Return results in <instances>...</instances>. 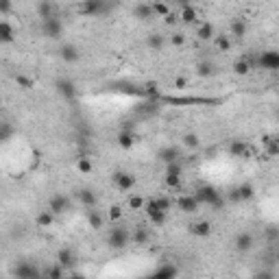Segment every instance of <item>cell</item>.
<instances>
[{
  "instance_id": "1",
  "label": "cell",
  "mask_w": 279,
  "mask_h": 279,
  "mask_svg": "<svg viewBox=\"0 0 279 279\" xmlns=\"http://www.w3.org/2000/svg\"><path fill=\"white\" fill-rule=\"evenodd\" d=\"M194 196H196V201L201 205H207V207H212V210H221L225 205V198L221 196V192H218L214 185H207V183L198 185Z\"/></svg>"
},
{
  "instance_id": "2",
  "label": "cell",
  "mask_w": 279,
  "mask_h": 279,
  "mask_svg": "<svg viewBox=\"0 0 279 279\" xmlns=\"http://www.w3.org/2000/svg\"><path fill=\"white\" fill-rule=\"evenodd\" d=\"M105 242H107V247L111 251H122V249H127L131 244V231L124 227V225H122V227H120V225H116V227H111L107 231Z\"/></svg>"
},
{
  "instance_id": "3",
  "label": "cell",
  "mask_w": 279,
  "mask_h": 279,
  "mask_svg": "<svg viewBox=\"0 0 279 279\" xmlns=\"http://www.w3.org/2000/svg\"><path fill=\"white\" fill-rule=\"evenodd\" d=\"M107 11H109L107 0H81V5H79V13L85 18H96Z\"/></svg>"
},
{
  "instance_id": "4",
  "label": "cell",
  "mask_w": 279,
  "mask_h": 279,
  "mask_svg": "<svg viewBox=\"0 0 279 279\" xmlns=\"http://www.w3.org/2000/svg\"><path fill=\"white\" fill-rule=\"evenodd\" d=\"M55 92L63 98V101H68V103H70V101H77V96H79L77 83L72 81V79H68V77L57 79V81H55Z\"/></svg>"
},
{
  "instance_id": "5",
  "label": "cell",
  "mask_w": 279,
  "mask_h": 279,
  "mask_svg": "<svg viewBox=\"0 0 279 279\" xmlns=\"http://www.w3.org/2000/svg\"><path fill=\"white\" fill-rule=\"evenodd\" d=\"M42 35L46 39H59L63 35V22L59 16H52L48 20H42Z\"/></svg>"
},
{
  "instance_id": "6",
  "label": "cell",
  "mask_w": 279,
  "mask_h": 279,
  "mask_svg": "<svg viewBox=\"0 0 279 279\" xmlns=\"http://www.w3.org/2000/svg\"><path fill=\"white\" fill-rule=\"evenodd\" d=\"M111 181H114V185L120 192H129V190L135 188L137 179H135L133 172H129V170H116L114 177H111Z\"/></svg>"
},
{
  "instance_id": "7",
  "label": "cell",
  "mask_w": 279,
  "mask_h": 279,
  "mask_svg": "<svg viewBox=\"0 0 279 279\" xmlns=\"http://www.w3.org/2000/svg\"><path fill=\"white\" fill-rule=\"evenodd\" d=\"M144 214H146V218H149V223L151 225H155V227H162V225L166 223V218H168V212H164V210H159L157 205H155V201H146L144 203Z\"/></svg>"
},
{
  "instance_id": "8",
  "label": "cell",
  "mask_w": 279,
  "mask_h": 279,
  "mask_svg": "<svg viewBox=\"0 0 279 279\" xmlns=\"http://www.w3.org/2000/svg\"><path fill=\"white\" fill-rule=\"evenodd\" d=\"M181 172H183V166L181 162H172V164H166V175H164V183L168 188L177 190L181 185Z\"/></svg>"
},
{
  "instance_id": "9",
  "label": "cell",
  "mask_w": 279,
  "mask_h": 279,
  "mask_svg": "<svg viewBox=\"0 0 279 279\" xmlns=\"http://www.w3.org/2000/svg\"><path fill=\"white\" fill-rule=\"evenodd\" d=\"M48 210L55 216H63V214H68V212L72 210V203H70V198L65 194H52L50 201H48Z\"/></svg>"
},
{
  "instance_id": "10",
  "label": "cell",
  "mask_w": 279,
  "mask_h": 279,
  "mask_svg": "<svg viewBox=\"0 0 279 279\" xmlns=\"http://www.w3.org/2000/svg\"><path fill=\"white\" fill-rule=\"evenodd\" d=\"M227 151H229V155L236 157V159H249L251 155H253V151H251L247 140H231Z\"/></svg>"
},
{
  "instance_id": "11",
  "label": "cell",
  "mask_w": 279,
  "mask_h": 279,
  "mask_svg": "<svg viewBox=\"0 0 279 279\" xmlns=\"http://www.w3.org/2000/svg\"><path fill=\"white\" fill-rule=\"evenodd\" d=\"M11 273L16 275L18 279H37V277H42V270H39L35 264H31V262H20V264H16Z\"/></svg>"
},
{
  "instance_id": "12",
  "label": "cell",
  "mask_w": 279,
  "mask_h": 279,
  "mask_svg": "<svg viewBox=\"0 0 279 279\" xmlns=\"http://www.w3.org/2000/svg\"><path fill=\"white\" fill-rule=\"evenodd\" d=\"M257 65L262 70H268V72H275L279 70V52L277 50H264L260 57H257Z\"/></svg>"
},
{
  "instance_id": "13",
  "label": "cell",
  "mask_w": 279,
  "mask_h": 279,
  "mask_svg": "<svg viewBox=\"0 0 279 279\" xmlns=\"http://www.w3.org/2000/svg\"><path fill=\"white\" fill-rule=\"evenodd\" d=\"M255 247V238L251 231H240V234L236 236L234 240V249L238 251V253H249V251H253Z\"/></svg>"
},
{
  "instance_id": "14",
  "label": "cell",
  "mask_w": 279,
  "mask_h": 279,
  "mask_svg": "<svg viewBox=\"0 0 279 279\" xmlns=\"http://www.w3.org/2000/svg\"><path fill=\"white\" fill-rule=\"evenodd\" d=\"M175 205H177L179 212H183V214H194V212H198V207H201V203L196 201L194 194H181V196H177Z\"/></svg>"
},
{
  "instance_id": "15",
  "label": "cell",
  "mask_w": 279,
  "mask_h": 279,
  "mask_svg": "<svg viewBox=\"0 0 279 279\" xmlns=\"http://www.w3.org/2000/svg\"><path fill=\"white\" fill-rule=\"evenodd\" d=\"M157 159L164 164H172V162H181V151L177 149V146H162V149L157 151Z\"/></svg>"
},
{
  "instance_id": "16",
  "label": "cell",
  "mask_w": 279,
  "mask_h": 279,
  "mask_svg": "<svg viewBox=\"0 0 279 279\" xmlns=\"http://www.w3.org/2000/svg\"><path fill=\"white\" fill-rule=\"evenodd\" d=\"M59 59H61L63 63H77L79 59H81V50H79L75 44H63L61 48H59Z\"/></svg>"
},
{
  "instance_id": "17",
  "label": "cell",
  "mask_w": 279,
  "mask_h": 279,
  "mask_svg": "<svg viewBox=\"0 0 279 279\" xmlns=\"http://www.w3.org/2000/svg\"><path fill=\"white\" fill-rule=\"evenodd\" d=\"M57 264H61V266L68 270L72 268L77 264V253H75V249H70V247H61L57 251Z\"/></svg>"
},
{
  "instance_id": "18",
  "label": "cell",
  "mask_w": 279,
  "mask_h": 279,
  "mask_svg": "<svg viewBox=\"0 0 279 279\" xmlns=\"http://www.w3.org/2000/svg\"><path fill=\"white\" fill-rule=\"evenodd\" d=\"M77 196H79V203H81L85 210L96 207V205H98V194L92 188H81L77 192Z\"/></svg>"
},
{
  "instance_id": "19",
  "label": "cell",
  "mask_w": 279,
  "mask_h": 279,
  "mask_svg": "<svg viewBox=\"0 0 279 279\" xmlns=\"http://www.w3.org/2000/svg\"><path fill=\"white\" fill-rule=\"evenodd\" d=\"M35 11L39 20H48L52 16H57V5H55V0H39Z\"/></svg>"
},
{
  "instance_id": "20",
  "label": "cell",
  "mask_w": 279,
  "mask_h": 279,
  "mask_svg": "<svg viewBox=\"0 0 279 279\" xmlns=\"http://www.w3.org/2000/svg\"><path fill=\"white\" fill-rule=\"evenodd\" d=\"M188 231L194 238H210L212 236V223L210 221H196V223H190Z\"/></svg>"
},
{
  "instance_id": "21",
  "label": "cell",
  "mask_w": 279,
  "mask_h": 279,
  "mask_svg": "<svg viewBox=\"0 0 279 279\" xmlns=\"http://www.w3.org/2000/svg\"><path fill=\"white\" fill-rule=\"evenodd\" d=\"M177 16H179V22H183V24H196L198 22V11H196L194 5L181 7V11H179Z\"/></svg>"
},
{
  "instance_id": "22",
  "label": "cell",
  "mask_w": 279,
  "mask_h": 279,
  "mask_svg": "<svg viewBox=\"0 0 279 279\" xmlns=\"http://www.w3.org/2000/svg\"><path fill=\"white\" fill-rule=\"evenodd\" d=\"M133 16L137 20H142V22H151V20H155V13H153L151 3H137L133 7Z\"/></svg>"
},
{
  "instance_id": "23",
  "label": "cell",
  "mask_w": 279,
  "mask_h": 279,
  "mask_svg": "<svg viewBox=\"0 0 279 279\" xmlns=\"http://www.w3.org/2000/svg\"><path fill=\"white\" fill-rule=\"evenodd\" d=\"M131 242L140 244V247L149 244L151 242V231H149V227H144V225H137V227L131 231Z\"/></svg>"
},
{
  "instance_id": "24",
  "label": "cell",
  "mask_w": 279,
  "mask_h": 279,
  "mask_svg": "<svg viewBox=\"0 0 279 279\" xmlns=\"http://www.w3.org/2000/svg\"><path fill=\"white\" fill-rule=\"evenodd\" d=\"M88 214H85V218H88V227L90 229H94V231H98V229H103V225H105V216L98 212L96 207H90V210H85Z\"/></svg>"
},
{
  "instance_id": "25",
  "label": "cell",
  "mask_w": 279,
  "mask_h": 279,
  "mask_svg": "<svg viewBox=\"0 0 279 279\" xmlns=\"http://www.w3.org/2000/svg\"><path fill=\"white\" fill-rule=\"evenodd\" d=\"M249 26H247V20L244 18H236L231 20V26H229V35L236 37V39H244V35H247Z\"/></svg>"
},
{
  "instance_id": "26",
  "label": "cell",
  "mask_w": 279,
  "mask_h": 279,
  "mask_svg": "<svg viewBox=\"0 0 279 279\" xmlns=\"http://www.w3.org/2000/svg\"><path fill=\"white\" fill-rule=\"evenodd\" d=\"M231 70H234L236 77H247L251 70H253V61H251L249 57H240L238 61L231 65Z\"/></svg>"
},
{
  "instance_id": "27",
  "label": "cell",
  "mask_w": 279,
  "mask_h": 279,
  "mask_svg": "<svg viewBox=\"0 0 279 279\" xmlns=\"http://www.w3.org/2000/svg\"><path fill=\"white\" fill-rule=\"evenodd\" d=\"M116 140H118V146H120L122 151H129V149H133V146H135V142H137L133 131H124V129H120V133H118V137H116Z\"/></svg>"
},
{
  "instance_id": "28",
  "label": "cell",
  "mask_w": 279,
  "mask_h": 279,
  "mask_svg": "<svg viewBox=\"0 0 279 279\" xmlns=\"http://www.w3.org/2000/svg\"><path fill=\"white\" fill-rule=\"evenodd\" d=\"M157 111H159V105H157V101H153V98H149L146 103H142V105H137V107H135V114L142 116V118L155 116Z\"/></svg>"
},
{
  "instance_id": "29",
  "label": "cell",
  "mask_w": 279,
  "mask_h": 279,
  "mask_svg": "<svg viewBox=\"0 0 279 279\" xmlns=\"http://www.w3.org/2000/svg\"><path fill=\"white\" fill-rule=\"evenodd\" d=\"M216 35V26L212 24V22H203V24H198V29H196V37L201 39V42H212Z\"/></svg>"
},
{
  "instance_id": "30",
  "label": "cell",
  "mask_w": 279,
  "mask_h": 279,
  "mask_svg": "<svg viewBox=\"0 0 279 279\" xmlns=\"http://www.w3.org/2000/svg\"><path fill=\"white\" fill-rule=\"evenodd\" d=\"M196 75L201 77V79L214 77V75H216V63L210 61V59H203V61H198V63H196Z\"/></svg>"
},
{
  "instance_id": "31",
  "label": "cell",
  "mask_w": 279,
  "mask_h": 279,
  "mask_svg": "<svg viewBox=\"0 0 279 279\" xmlns=\"http://www.w3.org/2000/svg\"><path fill=\"white\" fill-rule=\"evenodd\" d=\"M55 218L57 216L52 214L50 210H42L35 216V225H37V227H42V229H48V227H52V225H55Z\"/></svg>"
},
{
  "instance_id": "32",
  "label": "cell",
  "mask_w": 279,
  "mask_h": 279,
  "mask_svg": "<svg viewBox=\"0 0 279 279\" xmlns=\"http://www.w3.org/2000/svg\"><path fill=\"white\" fill-rule=\"evenodd\" d=\"M16 39V31L7 20H0V44H11Z\"/></svg>"
},
{
  "instance_id": "33",
  "label": "cell",
  "mask_w": 279,
  "mask_h": 279,
  "mask_svg": "<svg viewBox=\"0 0 279 279\" xmlns=\"http://www.w3.org/2000/svg\"><path fill=\"white\" fill-rule=\"evenodd\" d=\"M146 46H149L151 50H162L166 46V35H162V33H151L149 37H146Z\"/></svg>"
},
{
  "instance_id": "34",
  "label": "cell",
  "mask_w": 279,
  "mask_h": 279,
  "mask_svg": "<svg viewBox=\"0 0 279 279\" xmlns=\"http://www.w3.org/2000/svg\"><path fill=\"white\" fill-rule=\"evenodd\" d=\"M212 42H214V46L221 52H229L231 50V37L227 35V33H216Z\"/></svg>"
},
{
  "instance_id": "35",
  "label": "cell",
  "mask_w": 279,
  "mask_h": 279,
  "mask_svg": "<svg viewBox=\"0 0 279 279\" xmlns=\"http://www.w3.org/2000/svg\"><path fill=\"white\" fill-rule=\"evenodd\" d=\"M153 275L155 277H175V275H179V268L170 262H164L162 266H157L155 270H153Z\"/></svg>"
},
{
  "instance_id": "36",
  "label": "cell",
  "mask_w": 279,
  "mask_h": 279,
  "mask_svg": "<svg viewBox=\"0 0 279 279\" xmlns=\"http://www.w3.org/2000/svg\"><path fill=\"white\" fill-rule=\"evenodd\" d=\"M236 194H238V201H251L255 196V188L251 183H242L236 188Z\"/></svg>"
},
{
  "instance_id": "37",
  "label": "cell",
  "mask_w": 279,
  "mask_h": 279,
  "mask_svg": "<svg viewBox=\"0 0 279 279\" xmlns=\"http://www.w3.org/2000/svg\"><path fill=\"white\" fill-rule=\"evenodd\" d=\"M77 170L81 172V175H92L94 164H92V159L88 155H81V157H77Z\"/></svg>"
},
{
  "instance_id": "38",
  "label": "cell",
  "mask_w": 279,
  "mask_h": 279,
  "mask_svg": "<svg viewBox=\"0 0 279 279\" xmlns=\"http://www.w3.org/2000/svg\"><path fill=\"white\" fill-rule=\"evenodd\" d=\"M151 7H153V13H155V18H164V16H168V13L172 11L170 5L166 3V0H155V3H151Z\"/></svg>"
},
{
  "instance_id": "39",
  "label": "cell",
  "mask_w": 279,
  "mask_h": 279,
  "mask_svg": "<svg viewBox=\"0 0 279 279\" xmlns=\"http://www.w3.org/2000/svg\"><path fill=\"white\" fill-rule=\"evenodd\" d=\"M181 142H183V146H185V149H190V151H196L198 146H201V137H198L196 133H185V135L181 137Z\"/></svg>"
},
{
  "instance_id": "40",
  "label": "cell",
  "mask_w": 279,
  "mask_h": 279,
  "mask_svg": "<svg viewBox=\"0 0 279 279\" xmlns=\"http://www.w3.org/2000/svg\"><path fill=\"white\" fill-rule=\"evenodd\" d=\"M122 214H124V210H122V205H118V203H114L107 210V218H109L111 223H120L122 221Z\"/></svg>"
},
{
  "instance_id": "41",
  "label": "cell",
  "mask_w": 279,
  "mask_h": 279,
  "mask_svg": "<svg viewBox=\"0 0 279 279\" xmlns=\"http://www.w3.org/2000/svg\"><path fill=\"white\" fill-rule=\"evenodd\" d=\"M144 203H146V198L142 194H131L129 201H127V207L133 210V212H140V210L144 207Z\"/></svg>"
},
{
  "instance_id": "42",
  "label": "cell",
  "mask_w": 279,
  "mask_h": 279,
  "mask_svg": "<svg viewBox=\"0 0 279 279\" xmlns=\"http://www.w3.org/2000/svg\"><path fill=\"white\" fill-rule=\"evenodd\" d=\"M13 79H16L18 88H22V90H26V92H29V90H33V88H35V81H33V79H31V77H26V75H16V77H13Z\"/></svg>"
},
{
  "instance_id": "43",
  "label": "cell",
  "mask_w": 279,
  "mask_h": 279,
  "mask_svg": "<svg viewBox=\"0 0 279 279\" xmlns=\"http://www.w3.org/2000/svg\"><path fill=\"white\" fill-rule=\"evenodd\" d=\"M42 275H46V277H50V279H61L63 275H65V268L61 266V264H52V266L46 270V273H42Z\"/></svg>"
},
{
  "instance_id": "44",
  "label": "cell",
  "mask_w": 279,
  "mask_h": 279,
  "mask_svg": "<svg viewBox=\"0 0 279 279\" xmlns=\"http://www.w3.org/2000/svg\"><path fill=\"white\" fill-rule=\"evenodd\" d=\"M153 201H155L157 207H159V210H164V212H170V210H172V205H175V201H172V198H168V196H155Z\"/></svg>"
},
{
  "instance_id": "45",
  "label": "cell",
  "mask_w": 279,
  "mask_h": 279,
  "mask_svg": "<svg viewBox=\"0 0 279 279\" xmlns=\"http://www.w3.org/2000/svg\"><path fill=\"white\" fill-rule=\"evenodd\" d=\"M264 146H266V157H275L277 153H279V140L277 137H273L270 142H266Z\"/></svg>"
},
{
  "instance_id": "46",
  "label": "cell",
  "mask_w": 279,
  "mask_h": 279,
  "mask_svg": "<svg viewBox=\"0 0 279 279\" xmlns=\"http://www.w3.org/2000/svg\"><path fill=\"white\" fill-rule=\"evenodd\" d=\"M170 44L172 46H175V48H181V46L185 44V33H172V35H170Z\"/></svg>"
},
{
  "instance_id": "47",
  "label": "cell",
  "mask_w": 279,
  "mask_h": 279,
  "mask_svg": "<svg viewBox=\"0 0 279 279\" xmlns=\"http://www.w3.org/2000/svg\"><path fill=\"white\" fill-rule=\"evenodd\" d=\"M13 135V127L7 122H0V142H5V140H9Z\"/></svg>"
},
{
  "instance_id": "48",
  "label": "cell",
  "mask_w": 279,
  "mask_h": 279,
  "mask_svg": "<svg viewBox=\"0 0 279 279\" xmlns=\"http://www.w3.org/2000/svg\"><path fill=\"white\" fill-rule=\"evenodd\" d=\"M13 11V0H0V16H9Z\"/></svg>"
},
{
  "instance_id": "49",
  "label": "cell",
  "mask_w": 279,
  "mask_h": 279,
  "mask_svg": "<svg viewBox=\"0 0 279 279\" xmlns=\"http://www.w3.org/2000/svg\"><path fill=\"white\" fill-rule=\"evenodd\" d=\"M164 22L168 24V26H172V24H177V22H179V16H177L175 11H170L168 16H164Z\"/></svg>"
},
{
  "instance_id": "50",
  "label": "cell",
  "mask_w": 279,
  "mask_h": 279,
  "mask_svg": "<svg viewBox=\"0 0 279 279\" xmlns=\"http://www.w3.org/2000/svg\"><path fill=\"white\" fill-rule=\"evenodd\" d=\"M172 85H175L177 90H183V88H188V79H185V77H177Z\"/></svg>"
},
{
  "instance_id": "51",
  "label": "cell",
  "mask_w": 279,
  "mask_h": 279,
  "mask_svg": "<svg viewBox=\"0 0 279 279\" xmlns=\"http://www.w3.org/2000/svg\"><path fill=\"white\" fill-rule=\"evenodd\" d=\"M175 3H177L179 7H185V5H194L196 0H175Z\"/></svg>"
},
{
  "instance_id": "52",
  "label": "cell",
  "mask_w": 279,
  "mask_h": 279,
  "mask_svg": "<svg viewBox=\"0 0 279 279\" xmlns=\"http://www.w3.org/2000/svg\"><path fill=\"white\" fill-rule=\"evenodd\" d=\"M268 238H270V240H275V238H277V231H275V229H268Z\"/></svg>"
},
{
  "instance_id": "53",
  "label": "cell",
  "mask_w": 279,
  "mask_h": 279,
  "mask_svg": "<svg viewBox=\"0 0 279 279\" xmlns=\"http://www.w3.org/2000/svg\"><path fill=\"white\" fill-rule=\"evenodd\" d=\"M0 105H3V98H0Z\"/></svg>"
}]
</instances>
